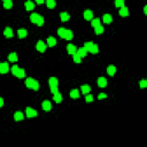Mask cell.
Instances as JSON below:
<instances>
[{
    "mask_svg": "<svg viewBox=\"0 0 147 147\" xmlns=\"http://www.w3.org/2000/svg\"><path fill=\"white\" fill-rule=\"evenodd\" d=\"M30 21L32 22V23H35V24L39 25V27H41V25L44 24V17L41 16V15H39V14H37V13L31 14Z\"/></svg>",
    "mask_w": 147,
    "mask_h": 147,
    "instance_id": "obj_1",
    "label": "cell"
},
{
    "mask_svg": "<svg viewBox=\"0 0 147 147\" xmlns=\"http://www.w3.org/2000/svg\"><path fill=\"white\" fill-rule=\"evenodd\" d=\"M36 49H37L38 52H40V53L45 52V51H46V44L44 43L43 40H39L38 43L36 44Z\"/></svg>",
    "mask_w": 147,
    "mask_h": 147,
    "instance_id": "obj_2",
    "label": "cell"
},
{
    "mask_svg": "<svg viewBox=\"0 0 147 147\" xmlns=\"http://www.w3.org/2000/svg\"><path fill=\"white\" fill-rule=\"evenodd\" d=\"M25 114H27V116L29 117V118H31V117H36L37 115H38V113H37V110H35L33 108H31V107H28L27 109H25Z\"/></svg>",
    "mask_w": 147,
    "mask_h": 147,
    "instance_id": "obj_3",
    "label": "cell"
},
{
    "mask_svg": "<svg viewBox=\"0 0 147 147\" xmlns=\"http://www.w3.org/2000/svg\"><path fill=\"white\" fill-rule=\"evenodd\" d=\"M77 47L75 46V45H72V44H69L68 46H67V52L69 53V54H71V55H74V54H76L77 53Z\"/></svg>",
    "mask_w": 147,
    "mask_h": 147,
    "instance_id": "obj_4",
    "label": "cell"
},
{
    "mask_svg": "<svg viewBox=\"0 0 147 147\" xmlns=\"http://www.w3.org/2000/svg\"><path fill=\"white\" fill-rule=\"evenodd\" d=\"M48 84H49V87H57L59 81H57L56 77H51V78L48 79Z\"/></svg>",
    "mask_w": 147,
    "mask_h": 147,
    "instance_id": "obj_5",
    "label": "cell"
},
{
    "mask_svg": "<svg viewBox=\"0 0 147 147\" xmlns=\"http://www.w3.org/2000/svg\"><path fill=\"white\" fill-rule=\"evenodd\" d=\"M41 107H43V109L45 110V112H49V110L52 109V105H51V102H49V101H47V100L43 101Z\"/></svg>",
    "mask_w": 147,
    "mask_h": 147,
    "instance_id": "obj_6",
    "label": "cell"
},
{
    "mask_svg": "<svg viewBox=\"0 0 147 147\" xmlns=\"http://www.w3.org/2000/svg\"><path fill=\"white\" fill-rule=\"evenodd\" d=\"M84 19L86 20V21H92V20H93V13H92V11H90V9H86V11L84 12Z\"/></svg>",
    "mask_w": 147,
    "mask_h": 147,
    "instance_id": "obj_7",
    "label": "cell"
},
{
    "mask_svg": "<svg viewBox=\"0 0 147 147\" xmlns=\"http://www.w3.org/2000/svg\"><path fill=\"white\" fill-rule=\"evenodd\" d=\"M102 21H104L106 24H110L113 22V16L110 14H105L104 17H102Z\"/></svg>",
    "mask_w": 147,
    "mask_h": 147,
    "instance_id": "obj_8",
    "label": "cell"
},
{
    "mask_svg": "<svg viewBox=\"0 0 147 147\" xmlns=\"http://www.w3.org/2000/svg\"><path fill=\"white\" fill-rule=\"evenodd\" d=\"M35 82H36V81L33 78H31V77H28V78L25 79V86L29 87V89H32Z\"/></svg>",
    "mask_w": 147,
    "mask_h": 147,
    "instance_id": "obj_9",
    "label": "cell"
},
{
    "mask_svg": "<svg viewBox=\"0 0 147 147\" xmlns=\"http://www.w3.org/2000/svg\"><path fill=\"white\" fill-rule=\"evenodd\" d=\"M98 86L99 87H106L107 86V79L105 77H99L98 78Z\"/></svg>",
    "mask_w": 147,
    "mask_h": 147,
    "instance_id": "obj_10",
    "label": "cell"
},
{
    "mask_svg": "<svg viewBox=\"0 0 147 147\" xmlns=\"http://www.w3.org/2000/svg\"><path fill=\"white\" fill-rule=\"evenodd\" d=\"M8 70H9V65L7 64L6 62H4V63H1V64H0V72L3 74V75H4V74H6Z\"/></svg>",
    "mask_w": 147,
    "mask_h": 147,
    "instance_id": "obj_11",
    "label": "cell"
},
{
    "mask_svg": "<svg viewBox=\"0 0 147 147\" xmlns=\"http://www.w3.org/2000/svg\"><path fill=\"white\" fill-rule=\"evenodd\" d=\"M4 35H5L6 38H13V30H12V28H6L5 31H4Z\"/></svg>",
    "mask_w": 147,
    "mask_h": 147,
    "instance_id": "obj_12",
    "label": "cell"
},
{
    "mask_svg": "<svg viewBox=\"0 0 147 147\" xmlns=\"http://www.w3.org/2000/svg\"><path fill=\"white\" fill-rule=\"evenodd\" d=\"M17 36H19L20 39H23L28 36V31L25 30V29H20V30L17 31Z\"/></svg>",
    "mask_w": 147,
    "mask_h": 147,
    "instance_id": "obj_13",
    "label": "cell"
},
{
    "mask_svg": "<svg viewBox=\"0 0 147 147\" xmlns=\"http://www.w3.org/2000/svg\"><path fill=\"white\" fill-rule=\"evenodd\" d=\"M77 54H78L81 57H85V56H86V54H87L86 48H85L84 46L81 47V48H78V51H77Z\"/></svg>",
    "mask_w": 147,
    "mask_h": 147,
    "instance_id": "obj_14",
    "label": "cell"
},
{
    "mask_svg": "<svg viewBox=\"0 0 147 147\" xmlns=\"http://www.w3.org/2000/svg\"><path fill=\"white\" fill-rule=\"evenodd\" d=\"M70 98L71 99H78L79 98V91L77 89H74L70 91Z\"/></svg>",
    "mask_w": 147,
    "mask_h": 147,
    "instance_id": "obj_15",
    "label": "cell"
},
{
    "mask_svg": "<svg viewBox=\"0 0 147 147\" xmlns=\"http://www.w3.org/2000/svg\"><path fill=\"white\" fill-rule=\"evenodd\" d=\"M23 118H24V115L22 114L21 112H16L15 114H14V120L16 121V122H19V121H23Z\"/></svg>",
    "mask_w": 147,
    "mask_h": 147,
    "instance_id": "obj_16",
    "label": "cell"
},
{
    "mask_svg": "<svg viewBox=\"0 0 147 147\" xmlns=\"http://www.w3.org/2000/svg\"><path fill=\"white\" fill-rule=\"evenodd\" d=\"M47 45H48L49 47H53L56 45V39L54 38V37H48L47 38Z\"/></svg>",
    "mask_w": 147,
    "mask_h": 147,
    "instance_id": "obj_17",
    "label": "cell"
},
{
    "mask_svg": "<svg viewBox=\"0 0 147 147\" xmlns=\"http://www.w3.org/2000/svg\"><path fill=\"white\" fill-rule=\"evenodd\" d=\"M60 17H61V21L62 22H67L70 19V15H69L68 13H65V12H62V13L60 14Z\"/></svg>",
    "mask_w": 147,
    "mask_h": 147,
    "instance_id": "obj_18",
    "label": "cell"
},
{
    "mask_svg": "<svg viewBox=\"0 0 147 147\" xmlns=\"http://www.w3.org/2000/svg\"><path fill=\"white\" fill-rule=\"evenodd\" d=\"M115 72H116V68H115L114 65H109L108 68H107V74H108L109 76H114Z\"/></svg>",
    "mask_w": 147,
    "mask_h": 147,
    "instance_id": "obj_19",
    "label": "cell"
},
{
    "mask_svg": "<svg viewBox=\"0 0 147 147\" xmlns=\"http://www.w3.org/2000/svg\"><path fill=\"white\" fill-rule=\"evenodd\" d=\"M91 91V87L89 86V85H82V87H81V92L83 93V94H89V92Z\"/></svg>",
    "mask_w": 147,
    "mask_h": 147,
    "instance_id": "obj_20",
    "label": "cell"
},
{
    "mask_svg": "<svg viewBox=\"0 0 147 147\" xmlns=\"http://www.w3.org/2000/svg\"><path fill=\"white\" fill-rule=\"evenodd\" d=\"M91 25H92L93 28H98L101 25V22H100V19H93L92 21H91Z\"/></svg>",
    "mask_w": 147,
    "mask_h": 147,
    "instance_id": "obj_21",
    "label": "cell"
},
{
    "mask_svg": "<svg viewBox=\"0 0 147 147\" xmlns=\"http://www.w3.org/2000/svg\"><path fill=\"white\" fill-rule=\"evenodd\" d=\"M120 15L123 17L125 16H129V8H126V7H123V8L120 9Z\"/></svg>",
    "mask_w": 147,
    "mask_h": 147,
    "instance_id": "obj_22",
    "label": "cell"
},
{
    "mask_svg": "<svg viewBox=\"0 0 147 147\" xmlns=\"http://www.w3.org/2000/svg\"><path fill=\"white\" fill-rule=\"evenodd\" d=\"M15 77H17V78H24L25 77V70L24 69H22V68H20Z\"/></svg>",
    "mask_w": 147,
    "mask_h": 147,
    "instance_id": "obj_23",
    "label": "cell"
},
{
    "mask_svg": "<svg viewBox=\"0 0 147 147\" xmlns=\"http://www.w3.org/2000/svg\"><path fill=\"white\" fill-rule=\"evenodd\" d=\"M8 60L11 61V62H16L17 61V54L16 53H11V54L8 55Z\"/></svg>",
    "mask_w": 147,
    "mask_h": 147,
    "instance_id": "obj_24",
    "label": "cell"
},
{
    "mask_svg": "<svg viewBox=\"0 0 147 147\" xmlns=\"http://www.w3.org/2000/svg\"><path fill=\"white\" fill-rule=\"evenodd\" d=\"M24 6H25V8H27V11H32L35 8V4L31 3V1H27L24 4Z\"/></svg>",
    "mask_w": 147,
    "mask_h": 147,
    "instance_id": "obj_25",
    "label": "cell"
},
{
    "mask_svg": "<svg viewBox=\"0 0 147 147\" xmlns=\"http://www.w3.org/2000/svg\"><path fill=\"white\" fill-rule=\"evenodd\" d=\"M53 101H55L56 104H60L61 101H62V95L60 93H57V94L53 95Z\"/></svg>",
    "mask_w": 147,
    "mask_h": 147,
    "instance_id": "obj_26",
    "label": "cell"
},
{
    "mask_svg": "<svg viewBox=\"0 0 147 147\" xmlns=\"http://www.w3.org/2000/svg\"><path fill=\"white\" fill-rule=\"evenodd\" d=\"M74 37V33L71 30H67V32H65V36H64V39L65 40H71Z\"/></svg>",
    "mask_w": 147,
    "mask_h": 147,
    "instance_id": "obj_27",
    "label": "cell"
},
{
    "mask_svg": "<svg viewBox=\"0 0 147 147\" xmlns=\"http://www.w3.org/2000/svg\"><path fill=\"white\" fill-rule=\"evenodd\" d=\"M46 6L48 7L49 9H52V8H54L55 6H56V3H55L54 0H47V1H46Z\"/></svg>",
    "mask_w": 147,
    "mask_h": 147,
    "instance_id": "obj_28",
    "label": "cell"
},
{
    "mask_svg": "<svg viewBox=\"0 0 147 147\" xmlns=\"http://www.w3.org/2000/svg\"><path fill=\"white\" fill-rule=\"evenodd\" d=\"M4 7H5L6 9H11L12 7H13V3H12L11 0H5V1H4Z\"/></svg>",
    "mask_w": 147,
    "mask_h": 147,
    "instance_id": "obj_29",
    "label": "cell"
},
{
    "mask_svg": "<svg viewBox=\"0 0 147 147\" xmlns=\"http://www.w3.org/2000/svg\"><path fill=\"white\" fill-rule=\"evenodd\" d=\"M115 6L120 9L123 8V7H125V6H124V0H116V1H115Z\"/></svg>",
    "mask_w": 147,
    "mask_h": 147,
    "instance_id": "obj_30",
    "label": "cell"
},
{
    "mask_svg": "<svg viewBox=\"0 0 147 147\" xmlns=\"http://www.w3.org/2000/svg\"><path fill=\"white\" fill-rule=\"evenodd\" d=\"M65 32H67V30H65L64 28H60V29H59V30H57V35L60 36L61 38H63V39H64Z\"/></svg>",
    "mask_w": 147,
    "mask_h": 147,
    "instance_id": "obj_31",
    "label": "cell"
},
{
    "mask_svg": "<svg viewBox=\"0 0 147 147\" xmlns=\"http://www.w3.org/2000/svg\"><path fill=\"white\" fill-rule=\"evenodd\" d=\"M98 52H99V46L97 45V44H93V46H92V48H91L90 53H92V54H97Z\"/></svg>",
    "mask_w": 147,
    "mask_h": 147,
    "instance_id": "obj_32",
    "label": "cell"
},
{
    "mask_svg": "<svg viewBox=\"0 0 147 147\" xmlns=\"http://www.w3.org/2000/svg\"><path fill=\"white\" fill-rule=\"evenodd\" d=\"M92 46H93V43H92V41H86V43L84 44V47L86 48L87 52H90L91 48H92Z\"/></svg>",
    "mask_w": 147,
    "mask_h": 147,
    "instance_id": "obj_33",
    "label": "cell"
},
{
    "mask_svg": "<svg viewBox=\"0 0 147 147\" xmlns=\"http://www.w3.org/2000/svg\"><path fill=\"white\" fill-rule=\"evenodd\" d=\"M94 31H95V33H97V35H101V33H104L105 29H104V27H102V25H100V27L95 28Z\"/></svg>",
    "mask_w": 147,
    "mask_h": 147,
    "instance_id": "obj_34",
    "label": "cell"
},
{
    "mask_svg": "<svg viewBox=\"0 0 147 147\" xmlns=\"http://www.w3.org/2000/svg\"><path fill=\"white\" fill-rule=\"evenodd\" d=\"M139 86H140V89H146L147 87V79H141V81L139 82Z\"/></svg>",
    "mask_w": 147,
    "mask_h": 147,
    "instance_id": "obj_35",
    "label": "cell"
},
{
    "mask_svg": "<svg viewBox=\"0 0 147 147\" xmlns=\"http://www.w3.org/2000/svg\"><path fill=\"white\" fill-rule=\"evenodd\" d=\"M72 59H74V61H75L76 63H81V61H82V57L79 56V55L77 54V53H76V54H74V55H72Z\"/></svg>",
    "mask_w": 147,
    "mask_h": 147,
    "instance_id": "obj_36",
    "label": "cell"
},
{
    "mask_svg": "<svg viewBox=\"0 0 147 147\" xmlns=\"http://www.w3.org/2000/svg\"><path fill=\"white\" fill-rule=\"evenodd\" d=\"M19 65H13V67H12V69H11V71H12V74H13L14 76H16V74H17V71H19Z\"/></svg>",
    "mask_w": 147,
    "mask_h": 147,
    "instance_id": "obj_37",
    "label": "cell"
},
{
    "mask_svg": "<svg viewBox=\"0 0 147 147\" xmlns=\"http://www.w3.org/2000/svg\"><path fill=\"white\" fill-rule=\"evenodd\" d=\"M85 101H86L87 104L92 102V101H93V97H92V94H87V95H86V98H85Z\"/></svg>",
    "mask_w": 147,
    "mask_h": 147,
    "instance_id": "obj_38",
    "label": "cell"
},
{
    "mask_svg": "<svg viewBox=\"0 0 147 147\" xmlns=\"http://www.w3.org/2000/svg\"><path fill=\"white\" fill-rule=\"evenodd\" d=\"M107 98V94L106 93H100V94L98 95V99L99 100H102V99H106Z\"/></svg>",
    "mask_w": 147,
    "mask_h": 147,
    "instance_id": "obj_39",
    "label": "cell"
},
{
    "mask_svg": "<svg viewBox=\"0 0 147 147\" xmlns=\"http://www.w3.org/2000/svg\"><path fill=\"white\" fill-rule=\"evenodd\" d=\"M32 90H35V91H38V90H39V83L37 82V81H36V82H35V84H33Z\"/></svg>",
    "mask_w": 147,
    "mask_h": 147,
    "instance_id": "obj_40",
    "label": "cell"
},
{
    "mask_svg": "<svg viewBox=\"0 0 147 147\" xmlns=\"http://www.w3.org/2000/svg\"><path fill=\"white\" fill-rule=\"evenodd\" d=\"M3 106H4V99L0 98V107H3Z\"/></svg>",
    "mask_w": 147,
    "mask_h": 147,
    "instance_id": "obj_41",
    "label": "cell"
},
{
    "mask_svg": "<svg viewBox=\"0 0 147 147\" xmlns=\"http://www.w3.org/2000/svg\"><path fill=\"white\" fill-rule=\"evenodd\" d=\"M37 4H38V5H41V4H44V1L43 0H37Z\"/></svg>",
    "mask_w": 147,
    "mask_h": 147,
    "instance_id": "obj_42",
    "label": "cell"
},
{
    "mask_svg": "<svg viewBox=\"0 0 147 147\" xmlns=\"http://www.w3.org/2000/svg\"><path fill=\"white\" fill-rule=\"evenodd\" d=\"M144 13H145V14H146V15H147V5H146V6H145V7H144Z\"/></svg>",
    "mask_w": 147,
    "mask_h": 147,
    "instance_id": "obj_43",
    "label": "cell"
}]
</instances>
